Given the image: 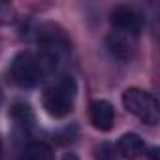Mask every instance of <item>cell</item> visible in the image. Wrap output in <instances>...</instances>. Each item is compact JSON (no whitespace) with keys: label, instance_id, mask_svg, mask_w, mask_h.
<instances>
[{"label":"cell","instance_id":"cell-1","mask_svg":"<svg viewBox=\"0 0 160 160\" xmlns=\"http://www.w3.org/2000/svg\"><path fill=\"white\" fill-rule=\"evenodd\" d=\"M43 108L51 117L62 119L72 113L73 102H75V83L70 75L58 79V81L51 87L45 89L43 92Z\"/></svg>","mask_w":160,"mask_h":160},{"label":"cell","instance_id":"cell-4","mask_svg":"<svg viewBox=\"0 0 160 160\" xmlns=\"http://www.w3.org/2000/svg\"><path fill=\"white\" fill-rule=\"evenodd\" d=\"M111 23L117 28V32L138 34L139 28H141V25H143V19H141V15L134 8H130V6H119V8H115L111 12Z\"/></svg>","mask_w":160,"mask_h":160},{"label":"cell","instance_id":"cell-14","mask_svg":"<svg viewBox=\"0 0 160 160\" xmlns=\"http://www.w3.org/2000/svg\"><path fill=\"white\" fill-rule=\"evenodd\" d=\"M0 102H2V92H0Z\"/></svg>","mask_w":160,"mask_h":160},{"label":"cell","instance_id":"cell-7","mask_svg":"<svg viewBox=\"0 0 160 160\" xmlns=\"http://www.w3.org/2000/svg\"><path fill=\"white\" fill-rule=\"evenodd\" d=\"M108 49L111 51V55L115 58H119L122 62H126L132 55V43L122 32H113L108 36Z\"/></svg>","mask_w":160,"mask_h":160},{"label":"cell","instance_id":"cell-10","mask_svg":"<svg viewBox=\"0 0 160 160\" xmlns=\"http://www.w3.org/2000/svg\"><path fill=\"white\" fill-rule=\"evenodd\" d=\"M94 158H96V160H119V158H117V149H115V145L109 143V141H104V143H100V145L96 147Z\"/></svg>","mask_w":160,"mask_h":160},{"label":"cell","instance_id":"cell-13","mask_svg":"<svg viewBox=\"0 0 160 160\" xmlns=\"http://www.w3.org/2000/svg\"><path fill=\"white\" fill-rule=\"evenodd\" d=\"M0 158H2V145H0Z\"/></svg>","mask_w":160,"mask_h":160},{"label":"cell","instance_id":"cell-12","mask_svg":"<svg viewBox=\"0 0 160 160\" xmlns=\"http://www.w3.org/2000/svg\"><path fill=\"white\" fill-rule=\"evenodd\" d=\"M62 160H79V158H77L73 152H66V154L62 156Z\"/></svg>","mask_w":160,"mask_h":160},{"label":"cell","instance_id":"cell-6","mask_svg":"<svg viewBox=\"0 0 160 160\" xmlns=\"http://www.w3.org/2000/svg\"><path fill=\"white\" fill-rule=\"evenodd\" d=\"M117 152H119L121 156L128 158V160L138 158V156H141V154L145 152V141H143L138 134L128 132V134H124V136L119 139V143H117Z\"/></svg>","mask_w":160,"mask_h":160},{"label":"cell","instance_id":"cell-8","mask_svg":"<svg viewBox=\"0 0 160 160\" xmlns=\"http://www.w3.org/2000/svg\"><path fill=\"white\" fill-rule=\"evenodd\" d=\"M23 160H53V152L45 143L36 141V143H30L25 149Z\"/></svg>","mask_w":160,"mask_h":160},{"label":"cell","instance_id":"cell-3","mask_svg":"<svg viewBox=\"0 0 160 160\" xmlns=\"http://www.w3.org/2000/svg\"><path fill=\"white\" fill-rule=\"evenodd\" d=\"M43 66L40 62L38 57H34L28 51L19 53L10 68V75L12 79L19 85V87H34L40 83V79L43 77Z\"/></svg>","mask_w":160,"mask_h":160},{"label":"cell","instance_id":"cell-5","mask_svg":"<svg viewBox=\"0 0 160 160\" xmlns=\"http://www.w3.org/2000/svg\"><path fill=\"white\" fill-rule=\"evenodd\" d=\"M91 122L98 130H109L115 121V109L108 100H94L91 104Z\"/></svg>","mask_w":160,"mask_h":160},{"label":"cell","instance_id":"cell-9","mask_svg":"<svg viewBox=\"0 0 160 160\" xmlns=\"http://www.w3.org/2000/svg\"><path fill=\"white\" fill-rule=\"evenodd\" d=\"M12 115L17 121V124H21V126H28L32 122V119H34L32 109L28 108V104H15L12 108Z\"/></svg>","mask_w":160,"mask_h":160},{"label":"cell","instance_id":"cell-11","mask_svg":"<svg viewBox=\"0 0 160 160\" xmlns=\"http://www.w3.org/2000/svg\"><path fill=\"white\" fill-rule=\"evenodd\" d=\"M12 19H13V15H12V8H10V4L0 2V23H10Z\"/></svg>","mask_w":160,"mask_h":160},{"label":"cell","instance_id":"cell-2","mask_svg":"<svg viewBox=\"0 0 160 160\" xmlns=\"http://www.w3.org/2000/svg\"><path fill=\"white\" fill-rule=\"evenodd\" d=\"M122 104L126 111H130L132 115H136L147 124H156L160 121V109L156 98L143 89H136V87L126 89L122 94Z\"/></svg>","mask_w":160,"mask_h":160}]
</instances>
